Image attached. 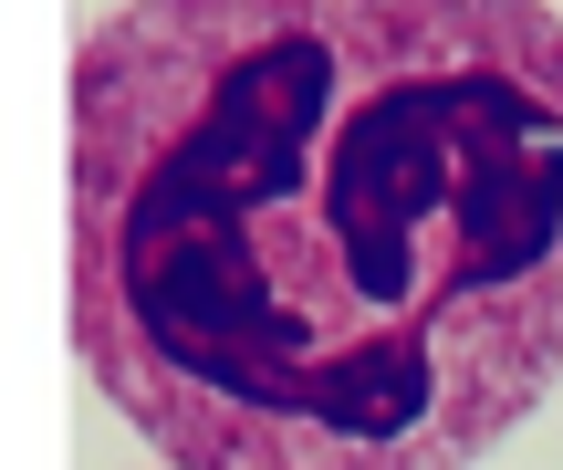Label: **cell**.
I'll return each instance as SVG.
<instances>
[{"label":"cell","instance_id":"1","mask_svg":"<svg viewBox=\"0 0 563 470\" xmlns=\"http://www.w3.org/2000/svg\"><path fill=\"white\" fill-rule=\"evenodd\" d=\"M74 346L178 470H470L563 376L553 0H115Z\"/></svg>","mask_w":563,"mask_h":470}]
</instances>
